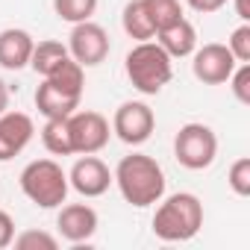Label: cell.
Here are the masks:
<instances>
[{"mask_svg": "<svg viewBox=\"0 0 250 250\" xmlns=\"http://www.w3.org/2000/svg\"><path fill=\"white\" fill-rule=\"evenodd\" d=\"M112 183L118 186L121 197L136 209L153 206L165 197V171L147 153H130L112 171Z\"/></svg>", "mask_w": 250, "mask_h": 250, "instance_id": "cell-1", "label": "cell"}, {"mask_svg": "<svg viewBox=\"0 0 250 250\" xmlns=\"http://www.w3.org/2000/svg\"><path fill=\"white\" fill-rule=\"evenodd\" d=\"M85 88V68L74 59H65L56 71H50L36 88V109L44 118H68L80 109Z\"/></svg>", "mask_w": 250, "mask_h": 250, "instance_id": "cell-2", "label": "cell"}, {"mask_svg": "<svg viewBox=\"0 0 250 250\" xmlns=\"http://www.w3.org/2000/svg\"><path fill=\"white\" fill-rule=\"evenodd\" d=\"M203 227V203L191 191H177L159 200L153 215V235L162 241H188Z\"/></svg>", "mask_w": 250, "mask_h": 250, "instance_id": "cell-3", "label": "cell"}, {"mask_svg": "<svg viewBox=\"0 0 250 250\" xmlns=\"http://www.w3.org/2000/svg\"><path fill=\"white\" fill-rule=\"evenodd\" d=\"M127 80L142 94H159L174 77V59L159 47V42H139L124 59Z\"/></svg>", "mask_w": 250, "mask_h": 250, "instance_id": "cell-4", "label": "cell"}, {"mask_svg": "<svg viewBox=\"0 0 250 250\" xmlns=\"http://www.w3.org/2000/svg\"><path fill=\"white\" fill-rule=\"evenodd\" d=\"M21 191L30 203H36L39 209H59L68 197V174L62 171L59 162L53 159H33L21 177Z\"/></svg>", "mask_w": 250, "mask_h": 250, "instance_id": "cell-5", "label": "cell"}, {"mask_svg": "<svg viewBox=\"0 0 250 250\" xmlns=\"http://www.w3.org/2000/svg\"><path fill=\"white\" fill-rule=\"evenodd\" d=\"M174 156L188 171H203L218 156V136L200 121H188L174 136Z\"/></svg>", "mask_w": 250, "mask_h": 250, "instance_id": "cell-6", "label": "cell"}, {"mask_svg": "<svg viewBox=\"0 0 250 250\" xmlns=\"http://www.w3.org/2000/svg\"><path fill=\"white\" fill-rule=\"evenodd\" d=\"M156 130V115L145 100H127L112 115V133L130 147L145 145Z\"/></svg>", "mask_w": 250, "mask_h": 250, "instance_id": "cell-7", "label": "cell"}, {"mask_svg": "<svg viewBox=\"0 0 250 250\" xmlns=\"http://www.w3.org/2000/svg\"><path fill=\"white\" fill-rule=\"evenodd\" d=\"M68 133H71V147L74 153L85 156V153H100L109 145L112 127L109 121L94 112V109H77L68 115Z\"/></svg>", "mask_w": 250, "mask_h": 250, "instance_id": "cell-8", "label": "cell"}, {"mask_svg": "<svg viewBox=\"0 0 250 250\" xmlns=\"http://www.w3.org/2000/svg\"><path fill=\"white\" fill-rule=\"evenodd\" d=\"M109 33L94 24V21H80L74 24L71 36H68V56L83 65V68H97L100 62H106L109 56Z\"/></svg>", "mask_w": 250, "mask_h": 250, "instance_id": "cell-9", "label": "cell"}, {"mask_svg": "<svg viewBox=\"0 0 250 250\" xmlns=\"http://www.w3.org/2000/svg\"><path fill=\"white\" fill-rule=\"evenodd\" d=\"M235 65H238L235 56L221 42H209L203 47H194V53H191V74L203 85H224L229 80V74L235 71Z\"/></svg>", "mask_w": 250, "mask_h": 250, "instance_id": "cell-10", "label": "cell"}, {"mask_svg": "<svg viewBox=\"0 0 250 250\" xmlns=\"http://www.w3.org/2000/svg\"><path fill=\"white\" fill-rule=\"evenodd\" d=\"M68 186L83 197H100L112 186V171L103 159H97L94 153H85L68 171Z\"/></svg>", "mask_w": 250, "mask_h": 250, "instance_id": "cell-11", "label": "cell"}, {"mask_svg": "<svg viewBox=\"0 0 250 250\" xmlns=\"http://www.w3.org/2000/svg\"><path fill=\"white\" fill-rule=\"evenodd\" d=\"M100 227V218L94 212V206L88 203H68V206H59V215H56V229L65 241L71 244H83L88 241Z\"/></svg>", "mask_w": 250, "mask_h": 250, "instance_id": "cell-12", "label": "cell"}, {"mask_svg": "<svg viewBox=\"0 0 250 250\" xmlns=\"http://www.w3.org/2000/svg\"><path fill=\"white\" fill-rule=\"evenodd\" d=\"M36 136V124L24 112H3L0 115V162L15 159Z\"/></svg>", "mask_w": 250, "mask_h": 250, "instance_id": "cell-13", "label": "cell"}, {"mask_svg": "<svg viewBox=\"0 0 250 250\" xmlns=\"http://www.w3.org/2000/svg\"><path fill=\"white\" fill-rule=\"evenodd\" d=\"M33 47H36V39L21 30V27H6L0 33V68L6 71H21L30 65V56H33Z\"/></svg>", "mask_w": 250, "mask_h": 250, "instance_id": "cell-14", "label": "cell"}, {"mask_svg": "<svg viewBox=\"0 0 250 250\" xmlns=\"http://www.w3.org/2000/svg\"><path fill=\"white\" fill-rule=\"evenodd\" d=\"M156 42H159V47H162L171 59H186V56H191L194 47H197V30H194V24L183 15L180 21H174V24H168L165 30H159V33H156Z\"/></svg>", "mask_w": 250, "mask_h": 250, "instance_id": "cell-15", "label": "cell"}, {"mask_svg": "<svg viewBox=\"0 0 250 250\" xmlns=\"http://www.w3.org/2000/svg\"><path fill=\"white\" fill-rule=\"evenodd\" d=\"M68 56V44L62 42H53V39H44V42H36L33 47V56H30V68L39 74V77H47L50 71H56Z\"/></svg>", "mask_w": 250, "mask_h": 250, "instance_id": "cell-16", "label": "cell"}, {"mask_svg": "<svg viewBox=\"0 0 250 250\" xmlns=\"http://www.w3.org/2000/svg\"><path fill=\"white\" fill-rule=\"evenodd\" d=\"M121 27H124V33H127L130 39H136V42H150V39H156V30H153V24H150V18H147V9H145L142 0H130V3L124 6V12H121Z\"/></svg>", "mask_w": 250, "mask_h": 250, "instance_id": "cell-17", "label": "cell"}, {"mask_svg": "<svg viewBox=\"0 0 250 250\" xmlns=\"http://www.w3.org/2000/svg\"><path fill=\"white\" fill-rule=\"evenodd\" d=\"M42 145L53 156H71V133H68V118H44L42 127Z\"/></svg>", "mask_w": 250, "mask_h": 250, "instance_id": "cell-18", "label": "cell"}, {"mask_svg": "<svg viewBox=\"0 0 250 250\" xmlns=\"http://www.w3.org/2000/svg\"><path fill=\"white\" fill-rule=\"evenodd\" d=\"M142 3H145L147 18H150L156 33L183 18V3H180V0H142Z\"/></svg>", "mask_w": 250, "mask_h": 250, "instance_id": "cell-19", "label": "cell"}, {"mask_svg": "<svg viewBox=\"0 0 250 250\" xmlns=\"http://www.w3.org/2000/svg\"><path fill=\"white\" fill-rule=\"evenodd\" d=\"M53 12L68 24L91 21V15L97 12V0H53Z\"/></svg>", "mask_w": 250, "mask_h": 250, "instance_id": "cell-20", "label": "cell"}, {"mask_svg": "<svg viewBox=\"0 0 250 250\" xmlns=\"http://www.w3.org/2000/svg\"><path fill=\"white\" fill-rule=\"evenodd\" d=\"M12 244L18 250H56L59 247V238L44 232V229H24L12 238Z\"/></svg>", "mask_w": 250, "mask_h": 250, "instance_id": "cell-21", "label": "cell"}, {"mask_svg": "<svg viewBox=\"0 0 250 250\" xmlns=\"http://www.w3.org/2000/svg\"><path fill=\"white\" fill-rule=\"evenodd\" d=\"M227 183L232 188V194L238 197H250V156H241L229 165V174H227Z\"/></svg>", "mask_w": 250, "mask_h": 250, "instance_id": "cell-22", "label": "cell"}, {"mask_svg": "<svg viewBox=\"0 0 250 250\" xmlns=\"http://www.w3.org/2000/svg\"><path fill=\"white\" fill-rule=\"evenodd\" d=\"M227 83H229L232 97H235L241 106H250V62H238Z\"/></svg>", "mask_w": 250, "mask_h": 250, "instance_id": "cell-23", "label": "cell"}, {"mask_svg": "<svg viewBox=\"0 0 250 250\" xmlns=\"http://www.w3.org/2000/svg\"><path fill=\"white\" fill-rule=\"evenodd\" d=\"M229 53L235 56V62H250V24L241 21V27H235L227 39Z\"/></svg>", "mask_w": 250, "mask_h": 250, "instance_id": "cell-24", "label": "cell"}, {"mask_svg": "<svg viewBox=\"0 0 250 250\" xmlns=\"http://www.w3.org/2000/svg\"><path fill=\"white\" fill-rule=\"evenodd\" d=\"M12 238H15V221H12L9 212L0 209V250L12 247Z\"/></svg>", "mask_w": 250, "mask_h": 250, "instance_id": "cell-25", "label": "cell"}, {"mask_svg": "<svg viewBox=\"0 0 250 250\" xmlns=\"http://www.w3.org/2000/svg\"><path fill=\"white\" fill-rule=\"evenodd\" d=\"M186 3H188V9L197 12V15H212V12H218V9L227 6V0H186Z\"/></svg>", "mask_w": 250, "mask_h": 250, "instance_id": "cell-26", "label": "cell"}, {"mask_svg": "<svg viewBox=\"0 0 250 250\" xmlns=\"http://www.w3.org/2000/svg\"><path fill=\"white\" fill-rule=\"evenodd\" d=\"M232 6H235V15L241 21H250V3L247 0H232Z\"/></svg>", "mask_w": 250, "mask_h": 250, "instance_id": "cell-27", "label": "cell"}, {"mask_svg": "<svg viewBox=\"0 0 250 250\" xmlns=\"http://www.w3.org/2000/svg\"><path fill=\"white\" fill-rule=\"evenodd\" d=\"M6 109H9V85L0 80V115H3Z\"/></svg>", "mask_w": 250, "mask_h": 250, "instance_id": "cell-28", "label": "cell"}]
</instances>
